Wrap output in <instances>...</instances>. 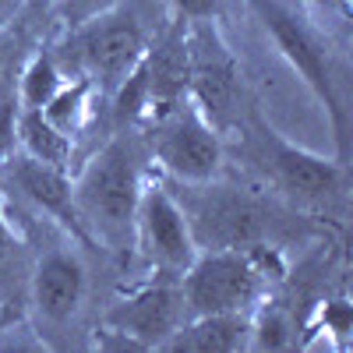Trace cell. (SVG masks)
Here are the masks:
<instances>
[{"instance_id":"4fadbf2b","label":"cell","mask_w":353,"mask_h":353,"mask_svg":"<svg viewBox=\"0 0 353 353\" xmlns=\"http://www.w3.org/2000/svg\"><path fill=\"white\" fill-rule=\"evenodd\" d=\"M28 272H32V248L18 237V230L0 209V336H8L18 321L28 318Z\"/></svg>"},{"instance_id":"2e32d148","label":"cell","mask_w":353,"mask_h":353,"mask_svg":"<svg viewBox=\"0 0 353 353\" xmlns=\"http://www.w3.org/2000/svg\"><path fill=\"white\" fill-rule=\"evenodd\" d=\"M64 85V71L57 64L53 50H36L28 53L21 68H18V78H14V96H18V106H28V110H43L57 88Z\"/></svg>"},{"instance_id":"52a82bcc","label":"cell","mask_w":353,"mask_h":353,"mask_svg":"<svg viewBox=\"0 0 353 353\" xmlns=\"http://www.w3.org/2000/svg\"><path fill=\"white\" fill-rule=\"evenodd\" d=\"M149 159L156 163V173L176 184H201L212 181L226 166V141L209 124L191 96L170 110H159L138 124Z\"/></svg>"},{"instance_id":"5bb4252c","label":"cell","mask_w":353,"mask_h":353,"mask_svg":"<svg viewBox=\"0 0 353 353\" xmlns=\"http://www.w3.org/2000/svg\"><path fill=\"white\" fill-rule=\"evenodd\" d=\"M251 314H194L184 318L159 350L163 353H241L248 350Z\"/></svg>"},{"instance_id":"5b68a950","label":"cell","mask_w":353,"mask_h":353,"mask_svg":"<svg viewBox=\"0 0 353 353\" xmlns=\"http://www.w3.org/2000/svg\"><path fill=\"white\" fill-rule=\"evenodd\" d=\"M254 21L265 28L283 61L297 71V78L307 85V92L321 103L332 138H336V159L350 163V106L339 88V74L329 53V39L311 21L307 11L293 8L290 0H244Z\"/></svg>"},{"instance_id":"ba28073f","label":"cell","mask_w":353,"mask_h":353,"mask_svg":"<svg viewBox=\"0 0 353 353\" xmlns=\"http://www.w3.org/2000/svg\"><path fill=\"white\" fill-rule=\"evenodd\" d=\"M85 304H88V265L71 237L64 244H53V248L32 254L28 318L36 325V336L50 350L74 346L71 332L78 329Z\"/></svg>"},{"instance_id":"44dd1931","label":"cell","mask_w":353,"mask_h":353,"mask_svg":"<svg viewBox=\"0 0 353 353\" xmlns=\"http://www.w3.org/2000/svg\"><path fill=\"white\" fill-rule=\"evenodd\" d=\"M170 8L184 21H209L223 14V0H170Z\"/></svg>"},{"instance_id":"d6986e66","label":"cell","mask_w":353,"mask_h":353,"mask_svg":"<svg viewBox=\"0 0 353 353\" xmlns=\"http://www.w3.org/2000/svg\"><path fill=\"white\" fill-rule=\"evenodd\" d=\"M21 61H25V28L21 25L4 28V32H0V99L14 88Z\"/></svg>"},{"instance_id":"8fae6325","label":"cell","mask_w":353,"mask_h":353,"mask_svg":"<svg viewBox=\"0 0 353 353\" xmlns=\"http://www.w3.org/2000/svg\"><path fill=\"white\" fill-rule=\"evenodd\" d=\"M134 251L152 272L181 276L198 254L184 209L176 205L173 191L159 173H149L141 188L138 212H134Z\"/></svg>"},{"instance_id":"e0dca14e","label":"cell","mask_w":353,"mask_h":353,"mask_svg":"<svg viewBox=\"0 0 353 353\" xmlns=\"http://www.w3.org/2000/svg\"><path fill=\"white\" fill-rule=\"evenodd\" d=\"M92 99H96V88H92L88 78L64 81L61 88H57V96L43 106V117L57 131H64L68 138H74L88 124V117H92Z\"/></svg>"},{"instance_id":"ffe728a7","label":"cell","mask_w":353,"mask_h":353,"mask_svg":"<svg viewBox=\"0 0 353 353\" xmlns=\"http://www.w3.org/2000/svg\"><path fill=\"white\" fill-rule=\"evenodd\" d=\"M117 4H121V0H61V21H64V28H78L88 18H96V14L117 8Z\"/></svg>"},{"instance_id":"277c9868","label":"cell","mask_w":353,"mask_h":353,"mask_svg":"<svg viewBox=\"0 0 353 353\" xmlns=\"http://www.w3.org/2000/svg\"><path fill=\"white\" fill-rule=\"evenodd\" d=\"M286 279L283 248H219L198 251L181 272L184 311L194 314H251L269 290Z\"/></svg>"},{"instance_id":"6da1fadb","label":"cell","mask_w":353,"mask_h":353,"mask_svg":"<svg viewBox=\"0 0 353 353\" xmlns=\"http://www.w3.org/2000/svg\"><path fill=\"white\" fill-rule=\"evenodd\" d=\"M166 181V176H163ZM176 205L184 209L191 226V237L198 251H219V248H290L318 233H329V223L307 216L301 209L276 198L269 188L244 181H223V173L201 184H176L166 181Z\"/></svg>"},{"instance_id":"7c38bea8","label":"cell","mask_w":353,"mask_h":353,"mask_svg":"<svg viewBox=\"0 0 353 353\" xmlns=\"http://www.w3.org/2000/svg\"><path fill=\"white\" fill-rule=\"evenodd\" d=\"M0 184H4L8 191H14L32 212L46 216L53 226H61L78 248L96 251V244L88 241V233H85V226L78 219V209H74L71 170L39 163L32 156H25L21 149H14V156L8 159L4 173H0Z\"/></svg>"},{"instance_id":"7402d4cb","label":"cell","mask_w":353,"mask_h":353,"mask_svg":"<svg viewBox=\"0 0 353 353\" xmlns=\"http://www.w3.org/2000/svg\"><path fill=\"white\" fill-rule=\"evenodd\" d=\"M304 8L325 14V18H336V21H350V14H353L350 0H304Z\"/></svg>"},{"instance_id":"3957f363","label":"cell","mask_w":353,"mask_h":353,"mask_svg":"<svg viewBox=\"0 0 353 353\" xmlns=\"http://www.w3.org/2000/svg\"><path fill=\"white\" fill-rule=\"evenodd\" d=\"M149 149L141 128H117L88 156L74 181V209L96 251L128 254L134 251V212L141 188L149 181Z\"/></svg>"},{"instance_id":"8992f818","label":"cell","mask_w":353,"mask_h":353,"mask_svg":"<svg viewBox=\"0 0 353 353\" xmlns=\"http://www.w3.org/2000/svg\"><path fill=\"white\" fill-rule=\"evenodd\" d=\"M156 32L145 8L138 0H121L117 8L88 18L78 28H68V39L53 50L61 71L71 78H88L96 88V96H113V88L121 85L149 53Z\"/></svg>"},{"instance_id":"7a4b0ae2","label":"cell","mask_w":353,"mask_h":353,"mask_svg":"<svg viewBox=\"0 0 353 353\" xmlns=\"http://www.w3.org/2000/svg\"><path fill=\"white\" fill-rule=\"evenodd\" d=\"M237 163L244 176L269 188L276 198L318 219H332L346 230V205H350V163L325 159L304 145L283 138L258 103L244 110L237 121Z\"/></svg>"},{"instance_id":"9a60e30c","label":"cell","mask_w":353,"mask_h":353,"mask_svg":"<svg viewBox=\"0 0 353 353\" xmlns=\"http://www.w3.org/2000/svg\"><path fill=\"white\" fill-rule=\"evenodd\" d=\"M18 149H21L25 156L39 159V163L71 170L74 138H68L64 131H57L46 117H43V110L21 106V110H18Z\"/></svg>"},{"instance_id":"9c48e42d","label":"cell","mask_w":353,"mask_h":353,"mask_svg":"<svg viewBox=\"0 0 353 353\" xmlns=\"http://www.w3.org/2000/svg\"><path fill=\"white\" fill-rule=\"evenodd\" d=\"M184 293L181 276L152 272L149 283L131 286L121 301H113L103 318L96 346L99 350H159L184 325Z\"/></svg>"},{"instance_id":"ac0fdd59","label":"cell","mask_w":353,"mask_h":353,"mask_svg":"<svg viewBox=\"0 0 353 353\" xmlns=\"http://www.w3.org/2000/svg\"><path fill=\"white\" fill-rule=\"evenodd\" d=\"M297 318L290 307H283L279 301L265 297L254 311H251V336H248V350H293L297 346Z\"/></svg>"},{"instance_id":"30bf717a","label":"cell","mask_w":353,"mask_h":353,"mask_svg":"<svg viewBox=\"0 0 353 353\" xmlns=\"http://www.w3.org/2000/svg\"><path fill=\"white\" fill-rule=\"evenodd\" d=\"M188 61H191V74H188L191 103L209 117V124L219 134L233 131L244 110L251 106V99L244 88L241 64L226 46L216 18L188 21Z\"/></svg>"}]
</instances>
